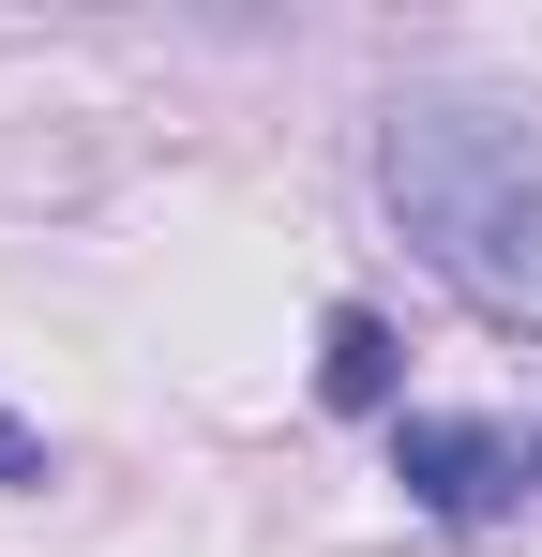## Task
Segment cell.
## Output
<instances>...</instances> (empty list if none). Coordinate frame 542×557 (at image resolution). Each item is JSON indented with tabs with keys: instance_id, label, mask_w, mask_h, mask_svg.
Returning a JSON list of instances; mask_svg holds the SVG:
<instances>
[{
	"instance_id": "7a4b0ae2",
	"label": "cell",
	"mask_w": 542,
	"mask_h": 557,
	"mask_svg": "<svg viewBox=\"0 0 542 557\" xmlns=\"http://www.w3.org/2000/svg\"><path fill=\"white\" fill-rule=\"evenodd\" d=\"M392 482H407L438 528H482V512H513V482H528V467L497 453L482 422H407V437H392Z\"/></svg>"
},
{
	"instance_id": "3957f363",
	"label": "cell",
	"mask_w": 542,
	"mask_h": 557,
	"mask_svg": "<svg viewBox=\"0 0 542 557\" xmlns=\"http://www.w3.org/2000/svg\"><path fill=\"white\" fill-rule=\"evenodd\" d=\"M317 376H332V407H392V332L347 301V317H332V362H317Z\"/></svg>"
},
{
	"instance_id": "6da1fadb",
	"label": "cell",
	"mask_w": 542,
	"mask_h": 557,
	"mask_svg": "<svg viewBox=\"0 0 542 557\" xmlns=\"http://www.w3.org/2000/svg\"><path fill=\"white\" fill-rule=\"evenodd\" d=\"M377 166H392L407 242L482 317H542V166H528V136H497L482 106H422V121H392Z\"/></svg>"
},
{
	"instance_id": "277c9868",
	"label": "cell",
	"mask_w": 542,
	"mask_h": 557,
	"mask_svg": "<svg viewBox=\"0 0 542 557\" xmlns=\"http://www.w3.org/2000/svg\"><path fill=\"white\" fill-rule=\"evenodd\" d=\"M528 482H542V437H528Z\"/></svg>"
}]
</instances>
